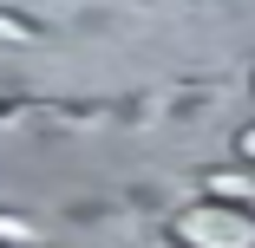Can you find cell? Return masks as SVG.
<instances>
[{"mask_svg":"<svg viewBox=\"0 0 255 248\" xmlns=\"http://www.w3.org/2000/svg\"><path fill=\"white\" fill-rule=\"evenodd\" d=\"M164 235L170 248H255V209L229 203V196H203L164 222Z\"/></svg>","mask_w":255,"mask_h":248,"instance_id":"cell-1","label":"cell"},{"mask_svg":"<svg viewBox=\"0 0 255 248\" xmlns=\"http://www.w3.org/2000/svg\"><path fill=\"white\" fill-rule=\"evenodd\" d=\"M249 91H255V72H249Z\"/></svg>","mask_w":255,"mask_h":248,"instance_id":"cell-3","label":"cell"},{"mask_svg":"<svg viewBox=\"0 0 255 248\" xmlns=\"http://www.w3.org/2000/svg\"><path fill=\"white\" fill-rule=\"evenodd\" d=\"M236 157L255 170V124H242V131H236Z\"/></svg>","mask_w":255,"mask_h":248,"instance_id":"cell-2","label":"cell"}]
</instances>
